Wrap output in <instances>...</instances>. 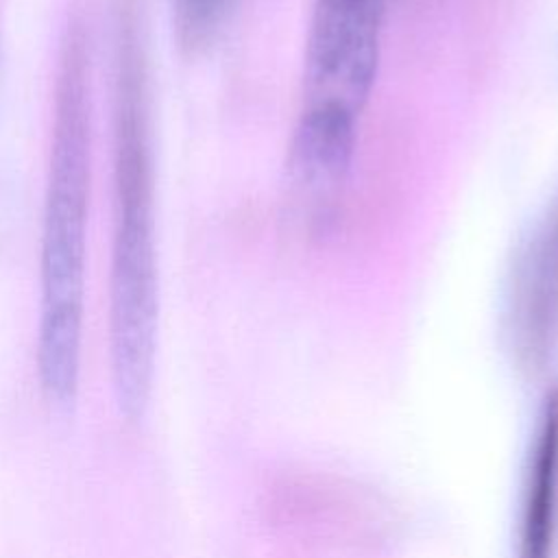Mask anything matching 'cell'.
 Masks as SVG:
<instances>
[{"instance_id": "6da1fadb", "label": "cell", "mask_w": 558, "mask_h": 558, "mask_svg": "<svg viewBox=\"0 0 558 558\" xmlns=\"http://www.w3.org/2000/svg\"><path fill=\"white\" fill-rule=\"evenodd\" d=\"M137 9V0L118 2L109 275L111 379L118 410L129 421L148 405L159 325L148 57Z\"/></svg>"}, {"instance_id": "7a4b0ae2", "label": "cell", "mask_w": 558, "mask_h": 558, "mask_svg": "<svg viewBox=\"0 0 558 558\" xmlns=\"http://www.w3.org/2000/svg\"><path fill=\"white\" fill-rule=\"evenodd\" d=\"M81 13L68 17L57 61L52 137L41 225L37 373L46 399H76L83 338L87 205L92 172V65Z\"/></svg>"}, {"instance_id": "3957f363", "label": "cell", "mask_w": 558, "mask_h": 558, "mask_svg": "<svg viewBox=\"0 0 558 558\" xmlns=\"http://www.w3.org/2000/svg\"><path fill=\"white\" fill-rule=\"evenodd\" d=\"M510 342L517 362L527 371H541L558 342V196L519 262Z\"/></svg>"}, {"instance_id": "277c9868", "label": "cell", "mask_w": 558, "mask_h": 558, "mask_svg": "<svg viewBox=\"0 0 558 558\" xmlns=\"http://www.w3.org/2000/svg\"><path fill=\"white\" fill-rule=\"evenodd\" d=\"M558 536V386L547 390L527 456L517 558H554Z\"/></svg>"}, {"instance_id": "5b68a950", "label": "cell", "mask_w": 558, "mask_h": 558, "mask_svg": "<svg viewBox=\"0 0 558 558\" xmlns=\"http://www.w3.org/2000/svg\"><path fill=\"white\" fill-rule=\"evenodd\" d=\"M357 140V118L327 107H303L288 166L292 181L312 196H329L344 181Z\"/></svg>"}, {"instance_id": "8992f818", "label": "cell", "mask_w": 558, "mask_h": 558, "mask_svg": "<svg viewBox=\"0 0 558 558\" xmlns=\"http://www.w3.org/2000/svg\"><path fill=\"white\" fill-rule=\"evenodd\" d=\"M231 0H172L174 26L183 48L201 50L218 33Z\"/></svg>"}]
</instances>
